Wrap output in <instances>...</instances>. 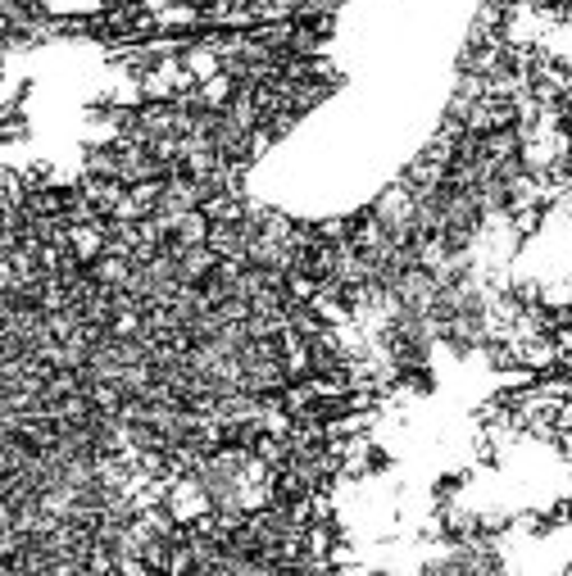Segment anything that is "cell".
Listing matches in <instances>:
<instances>
[{
  "instance_id": "cell-1",
  "label": "cell",
  "mask_w": 572,
  "mask_h": 576,
  "mask_svg": "<svg viewBox=\"0 0 572 576\" xmlns=\"http://www.w3.org/2000/svg\"><path fill=\"white\" fill-rule=\"evenodd\" d=\"M64 250H69L78 264H96L100 254H105V218H96V223H69Z\"/></svg>"
},
{
  "instance_id": "cell-2",
  "label": "cell",
  "mask_w": 572,
  "mask_h": 576,
  "mask_svg": "<svg viewBox=\"0 0 572 576\" xmlns=\"http://www.w3.org/2000/svg\"><path fill=\"white\" fill-rule=\"evenodd\" d=\"M87 273H91V282L96 286H105V291H128V282H132V273H137V264H132L128 254H100L96 264H87Z\"/></svg>"
},
{
  "instance_id": "cell-5",
  "label": "cell",
  "mask_w": 572,
  "mask_h": 576,
  "mask_svg": "<svg viewBox=\"0 0 572 576\" xmlns=\"http://www.w3.org/2000/svg\"><path fill=\"white\" fill-rule=\"evenodd\" d=\"M0 78H5V73H0Z\"/></svg>"
},
{
  "instance_id": "cell-4",
  "label": "cell",
  "mask_w": 572,
  "mask_h": 576,
  "mask_svg": "<svg viewBox=\"0 0 572 576\" xmlns=\"http://www.w3.org/2000/svg\"><path fill=\"white\" fill-rule=\"evenodd\" d=\"M568 572H572V563H568Z\"/></svg>"
},
{
  "instance_id": "cell-3",
  "label": "cell",
  "mask_w": 572,
  "mask_h": 576,
  "mask_svg": "<svg viewBox=\"0 0 572 576\" xmlns=\"http://www.w3.org/2000/svg\"><path fill=\"white\" fill-rule=\"evenodd\" d=\"M559 372L572 381V350H568V354H559Z\"/></svg>"
}]
</instances>
